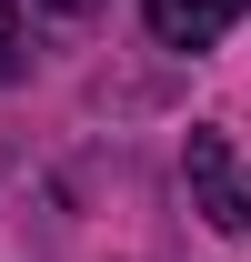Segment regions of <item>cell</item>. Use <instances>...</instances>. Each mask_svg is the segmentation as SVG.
<instances>
[{"instance_id": "6da1fadb", "label": "cell", "mask_w": 251, "mask_h": 262, "mask_svg": "<svg viewBox=\"0 0 251 262\" xmlns=\"http://www.w3.org/2000/svg\"><path fill=\"white\" fill-rule=\"evenodd\" d=\"M181 171H191V212H201L211 232H251V162L221 141V131H191Z\"/></svg>"}, {"instance_id": "7a4b0ae2", "label": "cell", "mask_w": 251, "mask_h": 262, "mask_svg": "<svg viewBox=\"0 0 251 262\" xmlns=\"http://www.w3.org/2000/svg\"><path fill=\"white\" fill-rule=\"evenodd\" d=\"M241 10H251V0H141V20H151L161 51H211Z\"/></svg>"}, {"instance_id": "3957f363", "label": "cell", "mask_w": 251, "mask_h": 262, "mask_svg": "<svg viewBox=\"0 0 251 262\" xmlns=\"http://www.w3.org/2000/svg\"><path fill=\"white\" fill-rule=\"evenodd\" d=\"M31 71V31H20V0H0V81Z\"/></svg>"}, {"instance_id": "277c9868", "label": "cell", "mask_w": 251, "mask_h": 262, "mask_svg": "<svg viewBox=\"0 0 251 262\" xmlns=\"http://www.w3.org/2000/svg\"><path fill=\"white\" fill-rule=\"evenodd\" d=\"M31 10H51V20H91L101 0H31Z\"/></svg>"}]
</instances>
